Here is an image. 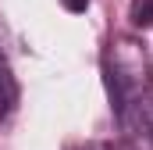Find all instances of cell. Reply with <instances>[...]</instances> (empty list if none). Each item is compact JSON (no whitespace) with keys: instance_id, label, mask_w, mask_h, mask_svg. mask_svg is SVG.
<instances>
[{"instance_id":"obj_1","label":"cell","mask_w":153,"mask_h":150,"mask_svg":"<svg viewBox=\"0 0 153 150\" xmlns=\"http://www.w3.org/2000/svg\"><path fill=\"white\" fill-rule=\"evenodd\" d=\"M103 68H107V82H111V93L121 107H132L139 97L150 93V54L146 46L135 36H114L107 43V54H103Z\"/></svg>"},{"instance_id":"obj_2","label":"cell","mask_w":153,"mask_h":150,"mask_svg":"<svg viewBox=\"0 0 153 150\" xmlns=\"http://www.w3.org/2000/svg\"><path fill=\"white\" fill-rule=\"evenodd\" d=\"M132 125H135V132L146 140L153 147V97H139L135 104H132Z\"/></svg>"},{"instance_id":"obj_3","label":"cell","mask_w":153,"mask_h":150,"mask_svg":"<svg viewBox=\"0 0 153 150\" xmlns=\"http://www.w3.org/2000/svg\"><path fill=\"white\" fill-rule=\"evenodd\" d=\"M14 104H18V82L7 64H0V122L14 111Z\"/></svg>"},{"instance_id":"obj_4","label":"cell","mask_w":153,"mask_h":150,"mask_svg":"<svg viewBox=\"0 0 153 150\" xmlns=\"http://www.w3.org/2000/svg\"><path fill=\"white\" fill-rule=\"evenodd\" d=\"M132 25H153V0H132Z\"/></svg>"},{"instance_id":"obj_5","label":"cell","mask_w":153,"mask_h":150,"mask_svg":"<svg viewBox=\"0 0 153 150\" xmlns=\"http://www.w3.org/2000/svg\"><path fill=\"white\" fill-rule=\"evenodd\" d=\"M61 4H64V7H68L71 14H82V11L89 7V0H61Z\"/></svg>"},{"instance_id":"obj_6","label":"cell","mask_w":153,"mask_h":150,"mask_svg":"<svg viewBox=\"0 0 153 150\" xmlns=\"http://www.w3.org/2000/svg\"><path fill=\"white\" fill-rule=\"evenodd\" d=\"M71 150H107V147H100V143H85V147H71Z\"/></svg>"},{"instance_id":"obj_7","label":"cell","mask_w":153,"mask_h":150,"mask_svg":"<svg viewBox=\"0 0 153 150\" xmlns=\"http://www.w3.org/2000/svg\"><path fill=\"white\" fill-rule=\"evenodd\" d=\"M0 64H4V43H0Z\"/></svg>"}]
</instances>
